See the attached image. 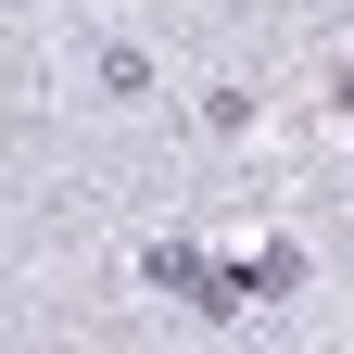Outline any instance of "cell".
Returning a JSON list of instances; mask_svg holds the SVG:
<instances>
[{
	"label": "cell",
	"mask_w": 354,
	"mask_h": 354,
	"mask_svg": "<svg viewBox=\"0 0 354 354\" xmlns=\"http://www.w3.org/2000/svg\"><path fill=\"white\" fill-rule=\"evenodd\" d=\"M342 102H354V88H342Z\"/></svg>",
	"instance_id": "obj_1"
}]
</instances>
